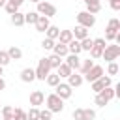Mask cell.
<instances>
[{
    "instance_id": "cell-46",
    "label": "cell",
    "mask_w": 120,
    "mask_h": 120,
    "mask_svg": "<svg viewBox=\"0 0 120 120\" xmlns=\"http://www.w3.org/2000/svg\"><path fill=\"white\" fill-rule=\"evenodd\" d=\"M0 120H13V118H0Z\"/></svg>"
},
{
    "instance_id": "cell-22",
    "label": "cell",
    "mask_w": 120,
    "mask_h": 120,
    "mask_svg": "<svg viewBox=\"0 0 120 120\" xmlns=\"http://www.w3.org/2000/svg\"><path fill=\"white\" fill-rule=\"evenodd\" d=\"M118 30H120V21H118V19H111V21L107 22L105 32H112V34H116Z\"/></svg>"
},
{
    "instance_id": "cell-2",
    "label": "cell",
    "mask_w": 120,
    "mask_h": 120,
    "mask_svg": "<svg viewBox=\"0 0 120 120\" xmlns=\"http://www.w3.org/2000/svg\"><path fill=\"white\" fill-rule=\"evenodd\" d=\"M118 56H120V45H116V43L105 45V49H103V52H101V58H103L105 62H114Z\"/></svg>"
},
{
    "instance_id": "cell-5",
    "label": "cell",
    "mask_w": 120,
    "mask_h": 120,
    "mask_svg": "<svg viewBox=\"0 0 120 120\" xmlns=\"http://www.w3.org/2000/svg\"><path fill=\"white\" fill-rule=\"evenodd\" d=\"M105 45H107V41L103 39V38H96L94 39V43H92V47H90V56L96 60V58H101V52H103V49H105Z\"/></svg>"
},
{
    "instance_id": "cell-19",
    "label": "cell",
    "mask_w": 120,
    "mask_h": 120,
    "mask_svg": "<svg viewBox=\"0 0 120 120\" xmlns=\"http://www.w3.org/2000/svg\"><path fill=\"white\" fill-rule=\"evenodd\" d=\"M52 52L64 58V56L68 54V45H66V43H54V47H52Z\"/></svg>"
},
{
    "instance_id": "cell-20",
    "label": "cell",
    "mask_w": 120,
    "mask_h": 120,
    "mask_svg": "<svg viewBox=\"0 0 120 120\" xmlns=\"http://www.w3.org/2000/svg\"><path fill=\"white\" fill-rule=\"evenodd\" d=\"M8 54H9L11 60H21V58H22V51H21L19 47H15V45H11V47L8 49Z\"/></svg>"
},
{
    "instance_id": "cell-43",
    "label": "cell",
    "mask_w": 120,
    "mask_h": 120,
    "mask_svg": "<svg viewBox=\"0 0 120 120\" xmlns=\"http://www.w3.org/2000/svg\"><path fill=\"white\" fill-rule=\"evenodd\" d=\"M4 88H6V81H4V79H2V77H0V92H2V90H4Z\"/></svg>"
},
{
    "instance_id": "cell-44",
    "label": "cell",
    "mask_w": 120,
    "mask_h": 120,
    "mask_svg": "<svg viewBox=\"0 0 120 120\" xmlns=\"http://www.w3.org/2000/svg\"><path fill=\"white\" fill-rule=\"evenodd\" d=\"M8 0H0V8H4V4H6Z\"/></svg>"
},
{
    "instance_id": "cell-4",
    "label": "cell",
    "mask_w": 120,
    "mask_h": 120,
    "mask_svg": "<svg viewBox=\"0 0 120 120\" xmlns=\"http://www.w3.org/2000/svg\"><path fill=\"white\" fill-rule=\"evenodd\" d=\"M77 22L81 26H84V28H92L96 24V15H92L88 11H79L77 13Z\"/></svg>"
},
{
    "instance_id": "cell-37",
    "label": "cell",
    "mask_w": 120,
    "mask_h": 120,
    "mask_svg": "<svg viewBox=\"0 0 120 120\" xmlns=\"http://www.w3.org/2000/svg\"><path fill=\"white\" fill-rule=\"evenodd\" d=\"M4 8H6V11H8L9 15H11V13H15V11H19V8H17L15 4H11V2H6V4H4Z\"/></svg>"
},
{
    "instance_id": "cell-16",
    "label": "cell",
    "mask_w": 120,
    "mask_h": 120,
    "mask_svg": "<svg viewBox=\"0 0 120 120\" xmlns=\"http://www.w3.org/2000/svg\"><path fill=\"white\" fill-rule=\"evenodd\" d=\"M71 71H73V69H71V68H69V66H68L66 62H62V64H60V66L56 68V75H58L60 79H68Z\"/></svg>"
},
{
    "instance_id": "cell-48",
    "label": "cell",
    "mask_w": 120,
    "mask_h": 120,
    "mask_svg": "<svg viewBox=\"0 0 120 120\" xmlns=\"http://www.w3.org/2000/svg\"><path fill=\"white\" fill-rule=\"evenodd\" d=\"M0 118H2V114H0Z\"/></svg>"
},
{
    "instance_id": "cell-27",
    "label": "cell",
    "mask_w": 120,
    "mask_h": 120,
    "mask_svg": "<svg viewBox=\"0 0 120 120\" xmlns=\"http://www.w3.org/2000/svg\"><path fill=\"white\" fill-rule=\"evenodd\" d=\"M98 94H101L107 101H111L112 98H116V96H114V88H112V86H105V88H103L101 92H98Z\"/></svg>"
},
{
    "instance_id": "cell-10",
    "label": "cell",
    "mask_w": 120,
    "mask_h": 120,
    "mask_svg": "<svg viewBox=\"0 0 120 120\" xmlns=\"http://www.w3.org/2000/svg\"><path fill=\"white\" fill-rule=\"evenodd\" d=\"M45 103V94L41 92V90H34L32 94H30V105L32 107H39V105H43Z\"/></svg>"
},
{
    "instance_id": "cell-13",
    "label": "cell",
    "mask_w": 120,
    "mask_h": 120,
    "mask_svg": "<svg viewBox=\"0 0 120 120\" xmlns=\"http://www.w3.org/2000/svg\"><path fill=\"white\" fill-rule=\"evenodd\" d=\"M49 24H51L49 17H43V15H39V17H38V21L34 22V26H36V30H38V32H45V30L49 28Z\"/></svg>"
},
{
    "instance_id": "cell-28",
    "label": "cell",
    "mask_w": 120,
    "mask_h": 120,
    "mask_svg": "<svg viewBox=\"0 0 120 120\" xmlns=\"http://www.w3.org/2000/svg\"><path fill=\"white\" fill-rule=\"evenodd\" d=\"M45 81H47V84H49V86H52V88H54V86L60 82V77H58L56 73H49V75L45 77Z\"/></svg>"
},
{
    "instance_id": "cell-42",
    "label": "cell",
    "mask_w": 120,
    "mask_h": 120,
    "mask_svg": "<svg viewBox=\"0 0 120 120\" xmlns=\"http://www.w3.org/2000/svg\"><path fill=\"white\" fill-rule=\"evenodd\" d=\"M8 2H11V4H15V6H17V8H19V6H21V4H22V2H24V0H8Z\"/></svg>"
},
{
    "instance_id": "cell-3",
    "label": "cell",
    "mask_w": 120,
    "mask_h": 120,
    "mask_svg": "<svg viewBox=\"0 0 120 120\" xmlns=\"http://www.w3.org/2000/svg\"><path fill=\"white\" fill-rule=\"evenodd\" d=\"M38 13L43 15V17H54L56 15V8L51 4V2H45V0H39L38 2Z\"/></svg>"
},
{
    "instance_id": "cell-40",
    "label": "cell",
    "mask_w": 120,
    "mask_h": 120,
    "mask_svg": "<svg viewBox=\"0 0 120 120\" xmlns=\"http://www.w3.org/2000/svg\"><path fill=\"white\" fill-rule=\"evenodd\" d=\"M73 120H84V111H82L81 107L73 111Z\"/></svg>"
},
{
    "instance_id": "cell-1",
    "label": "cell",
    "mask_w": 120,
    "mask_h": 120,
    "mask_svg": "<svg viewBox=\"0 0 120 120\" xmlns=\"http://www.w3.org/2000/svg\"><path fill=\"white\" fill-rule=\"evenodd\" d=\"M45 103H47V109L51 112H62L64 111V99L58 98L56 94H49L47 99H45Z\"/></svg>"
},
{
    "instance_id": "cell-25",
    "label": "cell",
    "mask_w": 120,
    "mask_h": 120,
    "mask_svg": "<svg viewBox=\"0 0 120 120\" xmlns=\"http://www.w3.org/2000/svg\"><path fill=\"white\" fill-rule=\"evenodd\" d=\"M38 17H39L38 11H28V13H24V24H34V22L38 21Z\"/></svg>"
},
{
    "instance_id": "cell-21",
    "label": "cell",
    "mask_w": 120,
    "mask_h": 120,
    "mask_svg": "<svg viewBox=\"0 0 120 120\" xmlns=\"http://www.w3.org/2000/svg\"><path fill=\"white\" fill-rule=\"evenodd\" d=\"M47 60H49V66H51V69H56V68H58V66L62 64V60H64V58L52 52L51 56H47Z\"/></svg>"
},
{
    "instance_id": "cell-33",
    "label": "cell",
    "mask_w": 120,
    "mask_h": 120,
    "mask_svg": "<svg viewBox=\"0 0 120 120\" xmlns=\"http://www.w3.org/2000/svg\"><path fill=\"white\" fill-rule=\"evenodd\" d=\"M41 47H43V49H47V51H52V47H54V39L45 38V39L41 41Z\"/></svg>"
},
{
    "instance_id": "cell-15",
    "label": "cell",
    "mask_w": 120,
    "mask_h": 120,
    "mask_svg": "<svg viewBox=\"0 0 120 120\" xmlns=\"http://www.w3.org/2000/svg\"><path fill=\"white\" fill-rule=\"evenodd\" d=\"M21 81H22V82H32V81H36V71H34L32 68H24V69L21 71Z\"/></svg>"
},
{
    "instance_id": "cell-45",
    "label": "cell",
    "mask_w": 120,
    "mask_h": 120,
    "mask_svg": "<svg viewBox=\"0 0 120 120\" xmlns=\"http://www.w3.org/2000/svg\"><path fill=\"white\" fill-rule=\"evenodd\" d=\"M2 73H4V68H2V66H0V77H2Z\"/></svg>"
},
{
    "instance_id": "cell-29",
    "label": "cell",
    "mask_w": 120,
    "mask_h": 120,
    "mask_svg": "<svg viewBox=\"0 0 120 120\" xmlns=\"http://www.w3.org/2000/svg\"><path fill=\"white\" fill-rule=\"evenodd\" d=\"M26 120H39V109L38 107H32L26 112Z\"/></svg>"
},
{
    "instance_id": "cell-6",
    "label": "cell",
    "mask_w": 120,
    "mask_h": 120,
    "mask_svg": "<svg viewBox=\"0 0 120 120\" xmlns=\"http://www.w3.org/2000/svg\"><path fill=\"white\" fill-rule=\"evenodd\" d=\"M34 71H36V79H39V81H45V77L51 73L49 60H47V58H41V60L38 62V68H36Z\"/></svg>"
},
{
    "instance_id": "cell-32",
    "label": "cell",
    "mask_w": 120,
    "mask_h": 120,
    "mask_svg": "<svg viewBox=\"0 0 120 120\" xmlns=\"http://www.w3.org/2000/svg\"><path fill=\"white\" fill-rule=\"evenodd\" d=\"M92 43H94L92 38H84V39H81V49H82V51H90Z\"/></svg>"
},
{
    "instance_id": "cell-24",
    "label": "cell",
    "mask_w": 120,
    "mask_h": 120,
    "mask_svg": "<svg viewBox=\"0 0 120 120\" xmlns=\"http://www.w3.org/2000/svg\"><path fill=\"white\" fill-rule=\"evenodd\" d=\"M94 66V60H90V58H84V60H81V66H79V71H81V75H84L90 68Z\"/></svg>"
},
{
    "instance_id": "cell-47",
    "label": "cell",
    "mask_w": 120,
    "mask_h": 120,
    "mask_svg": "<svg viewBox=\"0 0 120 120\" xmlns=\"http://www.w3.org/2000/svg\"><path fill=\"white\" fill-rule=\"evenodd\" d=\"M30 2H36V4H38V2H39V0H30Z\"/></svg>"
},
{
    "instance_id": "cell-14",
    "label": "cell",
    "mask_w": 120,
    "mask_h": 120,
    "mask_svg": "<svg viewBox=\"0 0 120 120\" xmlns=\"http://www.w3.org/2000/svg\"><path fill=\"white\" fill-rule=\"evenodd\" d=\"M71 34H73V39H77V41H81V39H84V38H88V28H84V26H81V24H77V26H75V30H71Z\"/></svg>"
},
{
    "instance_id": "cell-41",
    "label": "cell",
    "mask_w": 120,
    "mask_h": 120,
    "mask_svg": "<svg viewBox=\"0 0 120 120\" xmlns=\"http://www.w3.org/2000/svg\"><path fill=\"white\" fill-rule=\"evenodd\" d=\"M109 4H111V8H112L114 11L120 9V0H109Z\"/></svg>"
},
{
    "instance_id": "cell-11",
    "label": "cell",
    "mask_w": 120,
    "mask_h": 120,
    "mask_svg": "<svg viewBox=\"0 0 120 120\" xmlns=\"http://www.w3.org/2000/svg\"><path fill=\"white\" fill-rule=\"evenodd\" d=\"M64 58H66V64H68L71 69H79V66H81V58H79V54H71V52H68Z\"/></svg>"
},
{
    "instance_id": "cell-36",
    "label": "cell",
    "mask_w": 120,
    "mask_h": 120,
    "mask_svg": "<svg viewBox=\"0 0 120 120\" xmlns=\"http://www.w3.org/2000/svg\"><path fill=\"white\" fill-rule=\"evenodd\" d=\"M107 73H109V75H116V73H118V64H116V62H109Z\"/></svg>"
},
{
    "instance_id": "cell-12",
    "label": "cell",
    "mask_w": 120,
    "mask_h": 120,
    "mask_svg": "<svg viewBox=\"0 0 120 120\" xmlns=\"http://www.w3.org/2000/svg\"><path fill=\"white\" fill-rule=\"evenodd\" d=\"M84 82V79H82V75L81 73H69V77H68V84L71 86V88H77V86H81Z\"/></svg>"
},
{
    "instance_id": "cell-17",
    "label": "cell",
    "mask_w": 120,
    "mask_h": 120,
    "mask_svg": "<svg viewBox=\"0 0 120 120\" xmlns=\"http://www.w3.org/2000/svg\"><path fill=\"white\" fill-rule=\"evenodd\" d=\"M11 24L13 26H22L24 24V13H21V11L11 13Z\"/></svg>"
},
{
    "instance_id": "cell-23",
    "label": "cell",
    "mask_w": 120,
    "mask_h": 120,
    "mask_svg": "<svg viewBox=\"0 0 120 120\" xmlns=\"http://www.w3.org/2000/svg\"><path fill=\"white\" fill-rule=\"evenodd\" d=\"M58 39H60V43H69L71 39H73V34H71V30H60V34H58Z\"/></svg>"
},
{
    "instance_id": "cell-18",
    "label": "cell",
    "mask_w": 120,
    "mask_h": 120,
    "mask_svg": "<svg viewBox=\"0 0 120 120\" xmlns=\"http://www.w3.org/2000/svg\"><path fill=\"white\" fill-rule=\"evenodd\" d=\"M82 49H81V41H77V39H71L69 43H68V52H71V54H79Z\"/></svg>"
},
{
    "instance_id": "cell-35",
    "label": "cell",
    "mask_w": 120,
    "mask_h": 120,
    "mask_svg": "<svg viewBox=\"0 0 120 120\" xmlns=\"http://www.w3.org/2000/svg\"><path fill=\"white\" fill-rule=\"evenodd\" d=\"M2 118H13V107H9V105H6L4 109H2Z\"/></svg>"
},
{
    "instance_id": "cell-30",
    "label": "cell",
    "mask_w": 120,
    "mask_h": 120,
    "mask_svg": "<svg viewBox=\"0 0 120 120\" xmlns=\"http://www.w3.org/2000/svg\"><path fill=\"white\" fill-rule=\"evenodd\" d=\"M13 120H26V111L22 109H13Z\"/></svg>"
},
{
    "instance_id": "cell-8",
    "label": "cell",
    "mask_w": 120,
    "mask_h": 120,
    "mask_svg": "<svg viewBox=\"0 0 120 120\" xmlns=\"http://www.w3.org/2000/svg\"><path fill=\"white\" fill-rule=\"evenodd\" d=\"M101 75H103V68H101V66H96V64H94V66H92V68H90V69H88V71H86V73L82 75V79H84V81H88V82H92V81L99 79Z\"/></svg>"
},
{
    "instance_id": "cell-9",
    "label": "cell",
    "mask_w": 120,
    "mask_h": 120,
    "mask_svg": "<svg viewBox=\"0 0 120 120\" xmlns=\"http://www.w3.org/2000/svg\"><path fill=\"white\" fill-rule=\"evenodd\" d=\"M111 77H105V75H101L99 79H96V81H92V90L98 94V92H101L105 86H111Z\"/></svg>"
},
{
    "instance_id": "cell-34",
    "label": "cell",
    "mask_w": 120,
    "mask_h": 120,
    "mask_svg": "<svg viewBox=\"0 0 120 120\" xmlns=\"http://www.w3.org/2000/svg\"><path fill=\"white\" fill-rule=\"evenodd\" d=\"M94 103H96L98 107H105V105H107L109 101H107V99H105V98H103L101 94H96V98H94Z\"/></svg>"
},
{
    "instance_id": "cell-39",
    "label": "cell",
    "mask_w": 120,
    "mask_h": 120,
    "mask_svg": "<svg viewBox=\"0 0 120 120\" xmlns=\"http://www.w3.org/2000/svg\"><path fill=\"white\" fill-rule=\"evenodd\" d=\"M84 111V120H94L96 118V111L94 109H82Z\"/></svg>"
},
{
    "instance_id": "cell-31",
    "label": "cell",
    "mask_w": 120,
    "mask_h": 120,
    "mask_svg": "<svg viewBox=\"0 0 120 120\" xmlns=\"http://www.w3.org/2000/svg\"><path fill=\"white\" fill-rule=\"evenodd\" d=\"M9 62H11V58H9L8 51H0V66L4 68V66H8Z\"/></svg>"
},
{
    "instance_id": "cell-38",
    "label": "cell",
    "mask_w": 120,
    "mask_h": 120,
    "mask_svg": "<svg viewBox=\"0 0 120 120\" xmlns=\"http://www.w3.org/2000/svg\"><path fill=\"white\" fill-rule=\"evenodd\" d=\"M51 116H52V112H51L49 109L39 111V120H51Z\"/></svg>"
},
{
    "instance_id": "cell-26",
    "label": "cell",
    "mask_w": 120,
    "mask_h": 120,
    "mask_svg": "<svg viewBox=\"0 0 120 120\" xmlns=\"http://www.w3.org/2000/svg\"><path fill=\"white\" fill-rule=\"evenodd\" d=\"M45 34H47V38H51V39H58L60 28H58V26H52V24H49V28L45 30Z\"/></svg>"
},
{
    "instance_id": "cell-7",
    "label": "cell",
    "mask_w": 120,
    "mask_h": 120,
    "mask_svg": "<svg viewBox=\"0 0 120 120\" xmlns=\"http://www.w3.org/2000/svg\"><path fill=\"white\" fill-rule=\"evenodd\" d=\"M54 94H56L58 98H62V99H69L71 94H73V88H71L68 82H58V84L54 86Z\"/></svg>"
}]
</instances>
